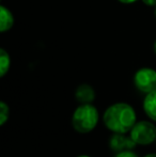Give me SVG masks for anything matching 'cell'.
Returning <instances> with one entry per match:
<instances>
[{
    "mask_svg": "<svg viewBox=\"0 0 156 157\" xmlns=\"http://www.w3.org/2000/svg\"><path fill=\"white\" fill-rule=\"evenodd\" d=\"M104 123L109 130L125 134L131 132L136 124V112L126 103H117L109 106L104 113Z\"/></svg>",
    "mask_w": 156,
    "mask_h": 157,
    "instance_id": "cell-1",
    "label": "cell"
},
{
    "mask_svg": "<svg viewBox=\"0 0 156 157\" xmlns=\"http://www.w3.org/2000/svg\"><path fill=\"white\" fill-rule=\"evenodd\" d=\"M98 122V111L91 104H81L74 111L72 124L76 132L88 134L96 127Z\"/></svg>",
    "mask_w": 156,
    "mask_h": 157,
    "instance_id": "cell-2",
    "label": "cell"
},
{
    "mask_svg": "<svg viewBox=\"0 0 156 157\" xmlns=\"http://www.w3.org/2000/svg\"><path fill=\"white\" fill-rule=\"evenodd\" d=\"M131 137L137 144H151L156 140V126L149 121L136 122L131 129Z\"/></svg>",
    "mask_w": 156,
    "mask_h": 157,
    "instance_id": "cell-3",
    "label": "cell"
},
{
    "mask_svg": "<svg viewBox=\"0 0 156 157\" xmlns=\"http://www.w3.org/2000/svg\"><path fill=\"white\" fill-rule=\"evenodd\" d=\"M134 83L142 93H150L156 90V71L150 67H142L135 73Z\"/></svg>",
    "mask_w": 156,
    "mask_h": 157,
    "instance_id": "cell-4",
    "label": "cell"
},
{
    "mask_svg": "<svg viewBox=\"0 0 156 157\" xmlns=\"http://www.w3.org/2000/svg\"><path fill=\"white\" fill-rule=\"evenodd\" d=\"M137 143L133 140L131 136L126 137L120 132H115L109 139V147L113 152L124 151V150H133Z\"/></svg>",
    "mask_w": 156,
    "mask_h": 157,
    "instance_id": "cell-5",
    "label": "cell"
},
{
    "mask_svg": "<svg viewBox=\"0 0 156 157\" xmlns=\"http://www.w3.org/2000/svg\"><path fill=\"white\" fill-rule=\"evenodd\" d=\"M75 97L80 104H92L95 99V91L90 85L82 83L76 89Z\"/></svg>",
    "mask_w": 156,
    "mask_h": 157,
    "instance_id": "cell-6",
    "label": "cell"
},
{
    "mask_svg": "<svg viewBox=\"0 0 156 157\" xmlns=\"http://www.w3.org/2000/svg\"><path fill=\"white\" fill-rule=\"evenodd\" d=\"M143 110L151 120L156 122V90L146 94L143 101Z\"/></svg>",
    "mask_w": 156,
    "mask_h": 157,
    "instance_id": "cell-7",
    "label": "cell"
},
{
    "mask_svg": "<svg viewBox=\"0 0 156 157\" xmlns=\"http://www.w3.org/2000/svg\"><path fill=\"white\" fill-rule=\"evenodd\" d=\"M14 25V17L11 11L4 6H0V31H9Z\"/></svg>",
    "mask_w": 156,
    "mask_h": 157,
    "instance_id": "cell-8",
    "label": "cell"
},
{
    "mask_svg": "<svg viewBox=\"0 0 156 157\" xmlns=\"http://www.w3.org/2000/svg\"><path fill=\"white\" fill-rule=\"evenodd\" d=\"M11 65L10 55L3 48L0 49V77H3L8 73Z\"/></svg>",
    "mask_w": 156,
    "mask_h": 157,
    "instance_id": "cell-9",
    "label": "cell"
},
{
    "mask_svg": "<svg viewBox=\"0 0 156 157\" xmlns=\"http://www.w3.org/2000/svg\"><path fill=\"white\" fill-rule=\"evenodd\" d=\"M10 116V108L4 101L0 103V125H3L9 120Z\"/></svg>",
    "mask_w": 156,
    "mask_h": 157,
    "instance_id": "cell-10",
    "label": "cell"
},
{
    "mask_svg": "<svg viewBox=\"0 0 156 157\" xmlns=\"http://www.w3.org/2000/svg\"><path fill=\"white\" fill-rule=\"evenodd\" d=\"M116 157H138L137 154H135L131 150H124V151H121L116 155Z\"/></svg>",
    "mask_w": 156,
    "mask_h": 157,
    "instance_id": "cell-11",
    "label": "cell"
},
{
    "mask_svg": "<svg viewBox=\"0 0 156 157\" xmlns=\"http://www.w3.org/2000/svg\"><path fill=\"white\" fill-rule=\"evenodd\" d=\"M142 2L149 6H156V0H142Z\"/></svg>",
    "mask_w": 156,
    "mask_h": 157,
    "instance_id": "cell-12",
    "label": "cell"
},
{
    "mask_svg": "<svg viewBox=\"0 0 156 157\" xmlns=\"http://www.w3.org/2000/svg\"><path fill=\"white\" fill-rule=\"evenodd\" d=\"M118 1H120L121 3H124V4H131V3L136 2L137 0H118Z\"/></svg>",
    "mask_w": 156,
    "mask_h": 157,
    "instance_id": "cell-13",
    "label": "cell"
},
{
    "mask_svg": "<svg viewBox=\"0 0 156 157\" xmlns=\"http://www.w3.org/2000/svg\"><path fill=\"white\" fill-rule=\"evenodd\" d=\"M143 157H156V154L155 153H151V154H148V155H146Z\"/></svg>",
    "mask_w": 156,
    "mask_h": 157,
    "instance_id": "cell-14",
    "label": "cell"
},
{
    "mask_svg": "<svg viewBox=\"0 0 156 157\" xmlns=\"http://www.w3.org/2000/svg\"><path fill=\"white\" fill-rule=\"evenodd\" d=\"M154 52L156 54V41H155V43H154Z\"/></svg>",
    "mask_w": 156,
    "mask_h": 157,
    "instance_id": "cell-15",
    "label": "cell"
},
{
    "mask_svg": "<svg viewBox=\"0 0 156 157\" xmlns=\"http://www.w3.org/2000/svg\"><path fill=\"white\" fill-rule=\"evenodd\" d=\"M77 157H90V156H88V155H80V156H77Z\"/></svg>",
    "mask_w": 156,
    "mask_h": 157,
    "instance_id": "cell-16",
    "label": "cell"
},
{
    "mask_svg": "<svg viewBox=\"0 0 156 157\" xmlns=\"http://www.w3.org/2000/svg\"><path fill=\"white\" fill-rule=\"evenodd\" d=\"M154 13H155V16H156V6H155V11H154Z\"/></svg>",
    "mask_w": 156,
    "mask_h": 157,
    "instance_id": "cell-17",
    "label": "cell"
}]
</instances>
